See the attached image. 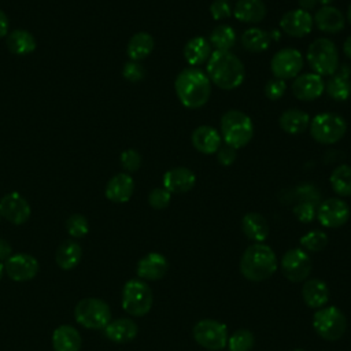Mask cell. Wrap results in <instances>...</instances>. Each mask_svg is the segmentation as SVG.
<instances>
[{
	"instance_id": "11",
	"label": "cell",
	"mask_w": 351,
	"mask_h": 351,
	"mask_svg": "<svg viewBox=\"0 0 351 351\" xmlns=\"http://www.w3.org/2000/svg\"><path fill=\"white\" fill-rule=\"evenodd\" d=\"M303 66L304 59L302 52L291 47L277 51L270 60V70L274 78H280L284 81L298 77Z\"/></svg>"
},
{
	"instance_id": "48",
	"label": "cell",
	"mask_w": 351,
	"mask_h": 351,
	"mask_svg": "<svg viewBox=\"0 0 351 351\" xmlns=\"http://www.w3.org/2000/svg\"><path fill=\"white\" fill-rule=\"evenodd\" d=\"M12 247L11 244L4 240V239H0V261H7L12 254Z\"/></svg>"
},
{
	"instance_id": "29",
	"label": "cell",
	"mask_w": 351,
	"mask_h": 351,
	"mask_svg": "<svg viewBox=\"0 0 351 351\" xmlns=\"http://www.w3.org/2000/svg\"><path fill=\"white\" fill-rule=\"evenodd\" d=\"M81 335L71 325H60L52 333V347L55 351H80Z\"/></svg>"
},
{
	"instance_id": "39",
	"label": "cell",
	"mask_w": 351,
	"mask_h": 351,
	"mask_svg": "<svg viewBox=\"0 0 351 351\" xmlns=\"http://www.w3.org/2000/svg\"><path fill=\"white\" fill-rule=\"evenodd\" d=\"M328 244V234L322 230L314 229L300 237V245L308 252H319Z\"/></svg>"
},
{
	"instance_id": "41",
	"label": "cell",
	"mask_w": 351,
	"mask_h": 351,
	"mask_svg": "<svg viewBox=\"0 0 351 351\" xmlns=\"http://www.w3.org/2000/svg\"><path fill=\"white\" fill-rule=\"evenodd\" d=\"M119 162H121V166L125 170V173L129 174V173L137 171L140 169L143 160H141V155L136 149L129 148L121 154Z\"/></svg>"
},
{
	"instance_id": "50",
	"label": "cell",
	"mask_w": 351,
	"mask_h": 351,
	"mask_svg": "<svg viewBox=\"0 0 351 351\" xmlns=\"http://www.w3.org/2000/svg\"><path fill=\"white\" fill-rule=\"evenodd\" d=\"M317 4H318V0H299V8L307 11V12L314 10L317 7Z\"/></svg>"
},
{
	"instance_id": "24",
	"label": "cell",
	"mask_w": 351,
	"mask_h": 351,
	"mask_svg": "<svg viewBox=\"0 0 351 351\" xmlns=\"http://www.w3.org/2000/svg\"><path fill=\"white\" fill-rule=\"evenodd\" d=\"M278 199L284 204H296L302 202H308L318 207V204L322 202L321 199V191L313 185V184H299L293 188L285 189L278 195Z\"/></svg>"
},
{
	"instance_id": "40",
	"label": "cell",
	"mask_w": 351,
	"mask_h": 351,
	"mask_svg": "<svg viewBox=\"0 0 351 351\" xmlns=\"http://www.w3.org/2000/svg\"><path fill=\"white\" fill-rule=\"evenodd\" d=\"M66 229L70 236L75 239H81L88 234L89 223L88 219L81 214H73L66 221Z\"/></svg>"
},
{
	"instance_id": "47",
	"label": "cell",
	"mask_w": 351,
	"mask_h": 351,
	"mask_svg": "<svg viewBox=\"0 0 351 351\" xmlns=\"http://www.w3.org/2000/svg\"><path fill=\"white\" fill-rule=\"evenodd\" d=\"M215 154H217L218 163L222 166H232L237 159V149L226 144H222Z\"/></svg>"
},
{
	"instance_id": "7",
	"label": "cell",
	"mask_w": 351,
	"mask_h": 351,
	"mask_svg": "<svg viewBox=\"0 0 351 351\" xmlns=\"http://www.w3.org/2000/svg\"><path fill=\"white\" fill-rule=\"evenodd\" d=\"M74 318L86 329H104L111 321V310L104 300L86 298L77 303Z\"/></svg>"
},
{
	"instance_id": "28",
	"label": "cell",
	"mask_w": 351,
	"mask_h": 351,
	"mask_svg": "<svg viewBox=\"0 0 351 351\" xmlns=\"http://www.w3.org/2000/svg\"><path fill=\"white\" fill-rule=\"evenodd\" d=\"M241 230L247 239L255 243H263L270 232L269 222L259 213H247L241 219Z\"/></svg>"
},
{
	"instance_id": "9",
	"label": "cell",
	"mask_w": 351,
	"mask_h": 351,
	"mask_svg": "<svg viewBox=\"0 0 351 351\" xmlns=\"http://www.w3.org/2000/svg\"><path fill=\"white\" fill-rule=\"evenodd\" d=\"M313 326L324 340L336 341L344 335L347 319L340 308L336 306H326L314 313Z\"/></svg>"
},
{
	"instance_id": "43",
	"label": "cell",
	"mask_w": 351,
	"mask_h": 351,
	"mask_svg": "<svg viewBox=\"0 0 351 351\" xmlns=\"http://www.w3.org/2000/svg\"><path fill=\"white\" fill-rule=\"evenodd\" d=\"M292 213H293V215L296 217L298 221H300L303 223H308L317 215V206H314L308 202L296 203V204L292 206Z\"/></svg>"
},
{
	"instance_id": "32",
	"label": "cell",
	"mask_w": 351,
	"mask_h": 351,
	"mask_svg": "<svg viewBox=\"0 0 351 351\" xmlns=\"http://www.w3.org/2000/svg\"><path fill=\"white\" fill-rule=\"evenodd\" d=\"M81 256H82L81 245L74 240H66L58 247L55 252V262L60 269L70 270L80 263Z\"/></svg>"
},
{
	"instance_id": "53",
	"label": "cell",
	"mask_w": 351,
	"mask_h": 351,
	"mask_svg": "<svg viewBox=\"0 0 351 351\" xmlns=\"http://www.w3.org/2000/svg\"><path fill=\"white\" fill-rule=\"evenodd\" d=\"M335 0H318V4H321V7H325V5H330Z\"/></svg>"
},
{
	"instance_id": "22",
	"label": "cell",
	"mask_w": 351,
	"mask_h": 351,
	"mask_svg": "<svg viewBox=\"0 0 351 351\" xmlns=\"http://www.w3.org/2000/svg\"><path fill=\"white\" fill-rule=\"evenodd\" d=\"M213 53V47L208 41V38L202 36H195L189 38L182 49L184 59L191 67H199L204 63H207L208 58Z\"/></svg>"
},
{
	"instance_id": "19",
	"label": "cell",
	"mask_w": 351,
	"mask_h": 351,
	"mask_svg": "<svg viewBox=\"0 0 351 351\" xmlns=\"http://www.w3.org/2000/svg\"><path fill=\"white\" fill-rule=\"evenodd\" d=\"M193 148L204 155H213L222 145L221 133L210 125L197 126L191 136Z\"/></svg>"
},
{
	"instance_id": "46",
	"label": "cell",
	"mask_w": 351,
	"mask_h": 351,
	"mask_svg": "<svg viewBox=\"0 0 351 351\" xmlns=\"http://www.w3.org/2000/svg\"><path fill=\"white\" fill-rule=\"evenodd\" d=\"M232 5L229 0H214L210 4V14L214 21L228 19L232 15Z\"/></svg>"
},
{
	"instance_id": "3",
	"label": "cell",
	"mask_w": 351,
	"mask_h": 351,
	"mask_svg": "<svg viewBox=\"0 0 351 351\" xmlns=\"http://www.w3.org/2000/svg\"><path fill=\"white\" fill-rule=\"evenodd\" d=\"M278 267L276 252L263 243H254L245 248L240 259V271L250 281L270 278Z\"/></svg>"
},
{
	"instance_id": "38",
	"label": "cell",
	"mask_w": 351,
	"mask_h": 351,
	"mask_svg": "<svg viewBox=\"0 0 351 351\" xmlns=\"http://www.w3.org/2000/svg\"><path fill=\"white\" fill-rule=\"evenodd\" d=\"M255 339L252 332L248 329H239L228 337V348L229 351H251L254 347Z\"/></svg>"
},
{
	"instance_id": "52",
	"label": "cell",
	"mask_w": 351,
	"mask_h": 351,
	"mask_svg": "<svg viewBox=\"0 0 351 351\" xmlns=\"http://www.w3.org/2000/svg\"><path fill=\"white\" fill-rule=\"evenodd\" d=\"M269 36H270V40L278 41L281 38V32H280V29H273L269 32Z\"/></svg>"
},
{
	"instance_id": "31",
	"label": "cell",
	"mask_w": 351,
	"mask_h": 351,
	"mask_svg": "<svg viewBox=\"0 0 351 351\" xmlns=\"http://www.w3.org/2000/svg\"><path fill=\"white\" fill-rule=\"evenodd\" d=\"M154 45V37L149 33L138 32L129 38L126 45V53L130 60L140 62L152 52Z\"/></svg>"
},
{
	"instance_id": "45",
	"label": "cell",
	"mask_w": 351,
	"mask_h": 351,
	"mask_svg": "<svg viewBox=\"0 0 351 351\" xmlns=\"http://www.w3.org/2000/svg\"><path fill=\"white\" fill-rule=\"evenodd\" d=\"M122 75L129 81V82H140L145 77V69L140 62L129 60L123 64L122 69Z\"/></svg>"
},
{
	"instance_id": "8",
	"label": "cell",
	"mask_w": 351,
	"mask_h": 351,
	"mask_svg": "<svg viewBox=\"0 0 351 351\" xmlns=\"http://www.w3.org/2000/svg\"><path fill=\"white\" fill-rule=\"evenodd\" d=\"M154 296L148 284L143 280H129L122 289V307L133 317L145 315L152 307Z\"/></svg>"
},
{
	"instance_id": "36",
	"label": "cell",
	"mask_w": 351,
	"mask_h": 351,
	"mask_svg": "<svg viewBox=\"0 0 351 351\" xmlns=\"http://www.w3.org/2000/svg\"><path fill=\"white\" fill-rule=\"evenodd\" d=\"M208 41L215 51H230L236 44V30L230 25H218L211 32Z\"/></svg>"
},
{
	"instance_id": "42",
	"label": "cell",
	"mask_w": 351,
	"mask_h": 351,
	"mask_svg": "<svg viewBox=\"0 0 351 351\" xmlns=\"http://www.w3.org/2000/svg\"><path fill=\"white\" fill-rule=\"evenodd\" d=\"M170 200H171V193L167 189H165L163 186L154 188L148 195V203L155 210L166 208L170 204Z\"/></svg>"
},
{
	"instance_id": "23",
	"label": "cell",
	"mask_w": 351,
	"mask_h": 351,
	"mask_svg": "<svg viewBox=\"0 0 351 351\" xmlns=\"http://www.w3.org/2000/svg\"><path fill=\"white\" fill-rule=\"evenodd\" d=\"M134 192V181L128 173H118L106 185V197L114 203H126Z\"/></svg>"
},
{
	"instance_id": "17",
	"label": "cell",
	"mask_w": 351,
	"mask_h": 351,
	"mask_svg": "<svg viewBox=\"0 0 351 351\" xmlns=\"http://www.w3.org/2000/svg\"><path fill=\"white\" fill-rule=\"evenodd\" d=\"M313 15L304 10L296 8L285 12L280 19V29L291 37H304L313 30Z\"/></svg>"
},
{
	"instance_id": "13",
	"label": "cell",
	"mask_w": 351,
	"mask_h": 351,
	"mask_svg": "<svg viewBox=\"0 0 351 351\" xmlns=\"http://www.w3.org/2000/svg\"><path fill=\"white\" fill-rule=\"evenodd\" d=\"M315 217L324 228H340L350 218V207L340 197H328L318 204Z\"/></svg>"
},
{
	"instance_id": "25",
	"label": "cell",
	"mask_w": 351,
	"mask_h": 351,
	"mask_svg": "<svg viewBox=\"0 0 351 351\" xmlns=\"http://www.w3.org/2000/svg\"><path fill=\"white\" fill-rule=\"evenodd\" d=\"M267 14L266 4L262 0H237L233 15L241 23L255 25L265 19Z\"/></svg>"
},
{
	"instance_id": "6",
	"label": "cell",
	"mask_w": 351,
	"mask_h": 351,
	"mask_svg": "<svg viewBox=\"0 0 351 351\" xmlns=\"http://www.w3.org/2000/svg\"><path fill=\"white\" fill-rule=\"evenodd\" d=\"M311 137L322 144L332 145L340 141L347 132L346 119L336 112H319L310 121Z\"/></svg>"
},
{
	"instance_id": "33",
	"label": "cell",
	"mask_w": 351,
	"mask_h": 351,
	"mask_svg": "<svg viewBox=\"0 0 351 351\" xmlns=\"http://www.w3.org/2000/svg\"><path fill=\"white\" fill-rule=\"evenodd\" d=\"M241 45L248 52H265L270 47V36L269 32L261 29V27H250L243 32L241 34Z\"/></svg>"
},
{
	"instance_id": "34",
	"label": "cell",
	"mask_w": 351,
	"mask_h": 351,
	"mask_svg": "<svg viewBox=\"0 0 351 351\" xmlns=\"http://www.w3.org/2000/svg\"><path fill=\"white\" fill-rule=\"evenodd\" d=\"M7 47L15 55H27L36 49V40L30 32L15 29L7 34Z\"/></svg>"
},
{
	"instance_id": "54",
	"label": "cell",
	"mask_w": 351,
	"mask_h": 351,
	"mask_svg": "<svg viewBox=\"0 0 351 351\" xmlns=\"http://www.w3.org/2000/svg\"><path fill=\"white\" fill-rule=\"evenodd\" d=\"M346 18H347L348 23L351 25V4H350V5H348V8H347V14H346Z\"/></svg>"
},
{
	"instance_id": "18",
	"label": "cell",
	"mask_w": 351,
	"mask_h": 351,
	"mask_svg": "<svg viewBox=\"0 0 351 351\" xmlns=\"http://www.w3.org/2000/svg\"><path fill=\"white\" fill-rule=\"evenodd\" d=\"M195 173L184 166L173 167L163 174V188L170 193H186L195 186Z\"/></svg>"
},
{
	"instance_id": "15",
	"label": "cell",
	"mask_w": 351,
	"mask_h": 351,
	"mask_svg": "<svg viewBox=\"0 0 351 351\" xmlns=\"http://www.w3.org/2000/svg\"><path fill=\"white\" fill-rule=\"evenodd\" d=\"M4 270L8 274V277L14 281H27L37 276L40 265L33 255L21 252L11 255L5 261Z\"/></svg>"
},
{
	"instance_id": "37",
	"label": "cell",
	"mask_w": 351,
	"mask_h": 351,
	"mask_svg": "<svg viewBox=\"0 0 351 351\" xmlns=\"http://www.w3.org/2000/svg\"><path fill=\"white\" fill-rule=\"evenodd\" d=\"M332 189L339 196H351V166H337L329 177Z\"/></svg>"
},
{
	"instance_id": "20",
	"label": "cell",
	"mask_w": 351,
	"mask_h": 351,
	"mask_svg": "<svg viewBox=\"0 0 351 351\" xmlns=\"http://www.w3.org/2000/svg\"><path fill=\"white\" fill-rule=\"evenodd\" d=\"M313 21L318 30L328 34L340 33L346 26L344 14L333 5H325L318 8L313 16Z\"/></svg>"
},
{
	"instance_id": "12",
	"label": "cell",
	"mask_w": 351,
	"mask_h": 351,
	"mask_svg": "<svg viewBox=\"0 0 351 351\" xmlns=\"http://www.w3.org/2000/svg\"><path fill=\"white\" fill-rule=\"evenodd\" d=\"M280 267L285 278L292 282H300L310 276L313 262L310 255L304 250L292 248L282 255Z\"/></svg>"
},
{
	"instance_id": "44",
	"label": "cell",
	"mask_w": 351,
	"mask_h": 351,
	"mask_svg": "<svg viewBox=\"0 0 351 351\" xmlns=\"http://www.w3.org/2000/svg\"><path fill=\"white\" fill-rule=\"evenodd\" d=\"M263 92L269 100L276 101V100L281 99L284 96V93L287 92V82L280 78H271L265 84Z\"/></svg>"
},
{
	"instance_id": "5",
	"label": "cell",
	"mask_w": 351,
	"mask_h": 351,
	"mask_svg": "<svg viewBox=\"0 0 351 351\" xmlns=\"http://www.w3.org/2000/svg\"><path fill=\"white\" fill-rule=\"evenodd\" d=\"M306 60L313 71L321 77L333 75L339 66V51L330 38L319 37L311 41L306 51Z\"/></svg>"
},
{
	"instance_id": "21",
	"label": "cell",
	"mask_w": 351,
	"mask_h": 351,
	"mask_svg": "<svg viewBox=\"0 0 351 351\" xmlns=\"http://www.w3.org/2000/svg\"><path fill=\"white\" fill-rule=\"evenodd\" d=\"M137 276L143 280L156 281L165 277L169 270V262L166 256L159 252H149L143 256L137 263Z\"/></svg>"
},
{
	"instance_id": "27",
	"label": "cell",
	"mask_w": 351,
	"mask_h": 351,
	"mask_svg": "<svg viewBox=\"0 0 351 351\" xmlns=\"http://www.w3.org/2000/svg\"><path fill=\"white\" fill-rule=\"evenodd\" d=\"M104 333L114 343H129L137 336L138 326L130 318H118L108 322Z\"/></svg>"
},
{
	"instance_id": "55",
	"label": "cell",
	"mask_w": 351,
	"mask_h": 351,
	"mask_svg": "<svg viewBox=\"0 0 351 351\" xmlns=\"http://www.w3.org/2000/svg\"><path fill=\"white\" fill-rule=\"evenodd\" d=\"M3 271H4V266H3V263H0V280L3 277Z\"/></svg>"
},
{
	"instance_id": "35",
	"label": "cell",
	"mask_w": 351,
	"mask_h": 351,
	"mask_svg": "<svg viewBox=\"0 0 351 351\" xmlns=\"http://www.w3.org/2000/svg\"><path fill=\"white\" fill-rule=\"evenodd\" d=\"M326 95L336 101H346L351 97V80L350 77L335 73L325 82Z\"/></svg>"
},
{
	"instance_id": "30",
	"label": "cell",
	"mask_w": 351,
	"mask_h": 351,
	"mask_svg": "<svg viewBox=\"0 0 351 351\" xmlns=\"http://www.w3.org/2000/svg\"><path fill=\"white\" fill-rule=\"evenodd\" d=\"M310 115L300 108H288L280 118V128L288 134H300L310 126Z\"/></svg>"
},
{
	"instance_id": "57",
	"label": "cell",
	"mask_w": 351,
	"mask_h": 351,
	"mask_svg": "<svg viewBox=\"0 0 351 351\" xmlns=\"http://www.w3.org/2000/svg\"><path fill=\"white\" fill-rule=\"evenodd\" d=\"M0 217H1V215H0Z\"/></svg>"
},
{
	"instance_id": "2",
	"label": "cell",
	"mask_w": 351,
	"mask_h": 351,
	"mask_svg": "<svg viewBox=\"0 0 351 351\" xmlns=\"http://www.w3.org/2000/svg\"><path fill=\"white\" fill-rule=\"evenodd\" d=\"M206 74L211 84L223 90L239 88L245 78L243 62L230 51H213L206 63Z\"/></svg>"
},
{
	"instance_id": "49",
	"label": "cell",
	"mask_w": 351,
	"mask_h": 351,
	"mask_svg": "<svg viewBox=\"0 0 351 351\" xmlns=\"http://www.w3.org/2000/svg\"><path fill=\"white\" fill-rule=\"evenodd\" d=\"M8 29H10V22L7 15L4 14V11L0 10V37H4L8 34Z\"/></svg>"
},
{
	"instance_id": "26",
	"label": "cell",
	"mask_w": 351,
	"mask_h": 351,
	"mask_svg": "<svg viewBox=\"0 0 351 351\" xmlns=\"http://www.w3.org/2000/svg\"><path fill=\"white\" fill-rule=\"evenodd\" d=\"M302 298L308 307L321 308L329 300V288L319 278L307 280L302 287Z\"/></svg>"
},
{
	"instance_id": "16",
	"label": "cell",
	"mask_w": 351,
	"mask_h": 351,
	"mask_svg": "<svg viewBox=\"0 0 351 351\" xmlns=\"http://www.w3.org/2000/svg\"><path fill=\"white\" fill-rule=\"evenodd\" d=\"M27 200L18 192H10L0 200V215L14 225L25 223L30 217Z\"/></svg>"
},
{
	"instance_id": "51",
	"label": "cell",
	"mask_w": 351,
	"mask_h": 351,
	"mask_svg": "<svg viewBox=\"0 0 351 351\" xmlns=\"http://www.w3.org/2000/svg\"><path fill=\"white\" fill-rule=\"evenodd\" d=\"M343 52L351 60V34L346 38V41L343 44Z\"/></svg>"
},
{
	"instance_id": "14",
	"label": "cell",
	"mask_w": 351,
	"mask_h": 351,
	"mask_svg": "<svg viewBox=\"0 0 351 351\" xmlns=\"http://www.w3.org/2000/svg\"><path fill=\"white\" fill-rule=\"evenodd\" d=\"M291 90L298 100L313 101L322 96L325 90V81L315 73H302L293 78Z\"/></svg>"
},
{
	"instance_id": "56",
	"label": "cell",
	"mask_w": 351,
	"mask_h": 351,
	"mask_svg": "<svg viewBox=\"0 0 351 351\" xmlns=\"http://www.w3.org/2000/svg\"><path fill=\"white\" fill-rule=\"evenodd\" d=\"M293 351H304V350H300V348H298V350H293Z\"/></svg>"
},
{
	"instance_id": "10",
	"label": "cell",
	"mask_w": 351,
	"mask_h": 351,
	"mask_svg": "<svg viewBox=\"0 0 351 351\" xmlns=\"http://www.w3.org/2000/svg\"><path fill=\"white\" fill-rule=\"evenodd\" d=\"M192 335L199 346L210 351H219L228 344L226 325L211 318L196 322L192 329Z\"/></svg>"
},
{
	"instance_id": "4",
	"label": "cell",
	"mask_w": 351,
	"mask_h": 351,
	"mask_svg": "<svg viewBox=\"0 0 351 351\" xmlns=\"http://www.w3.org/2000/svg\"><path fill=\"white\" fill-rule=\"evenodd\" d=\"M221 137L234 149L245 147L254 136L252 119L240 110H228L219 121Z\"/></svg>"
},
{
	"instance_id": "1",
	"label": "cell",
	"mask_w": 351,
	"mask_h": 351,
	"mask_svg": "<svg viewBox=\"0 0 351 351\" xmlns=\"http://www.w3.org/2000/svg\"><path fill=\"white\" fill-rule=\"evenodd\" d=\"M211 81L206 71L199 67L181 70L174 81V90L181 104L189 110L202 108L211 96Z\"/></svg>"
}]
</instances>
